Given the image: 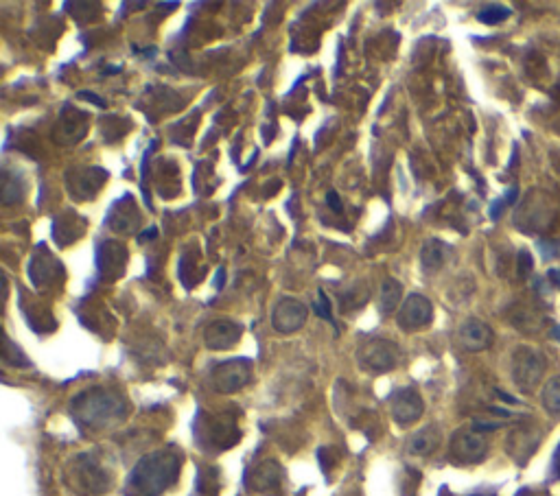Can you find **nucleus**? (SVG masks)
Returning <instances> with one entry per match:
<instances>
[{
  "mask_svg": "<svg viewBox=\"0 0 560 496\" xmlns=\"http://www.w3.org/2000/svg\"><path fill=\"white\" fill-rule=\"evenodd\" d=\"M460 341L466 350L482 352L493 344V330L482 320H466L460 326Z\"/></svg>",
  "mask_w": 560,
  "mask_h": 496,
  "instance_id": "a211bd4d",
  "label": "nucleus"
},
{
  "mask_svg": "<svg viewBox=\"0 0 560 496\" xmlns=\"http://www.w3.org/2000/svg\"><path fill=\"white\" fill-rule=\"evenodd\" d=\"M510 7L506 5H486L480 9V14H477V18H480V22H484V25H499V22H504L510 18Z\"/></svg>",
  "mask_w": 560,
  "mask_h": 496,
  "instance_id": "a878e982",
  "label": "nucleus"
},
{
  "mask_svg": "<svg viewBox=\"0 0 560 496\" xmlns=\"http://www.w3.org/2000/svg\"><path fill=\"white\" fill-rule=\"evenodd\" d=\"M252 363L250 359H230L219 363L213 370V387L219 394H235L250 383Z\"/></svg>",
  "mask_w": 560,
  "mask_h": 496,
  "instance_id": "6e6552de",
  "label": "nucleus"
},
{
  "mask_svg": "<svg viewBox=\"0 0 560 496\" xmlns=\"http://www.w3.org/2000/svg\"><path fill=\"white\" fill-rule=\"evenodd\" d=\"M449 256H451V245H447L440 239H427L423 243V250H420V265L431 274V271H438L445 267Z\"/></svg>",
  "mask_w": 560,
  "mask_h": 496,
  "instance_id": "412c9836",
  "label": "nucleus"
},
{
  "mask_svg": "<svg viewBox=\"0 0 560 496\" xmlns=\"http://www.w3.org/2000/svg\"><path fill=\"white\" fill-rule=\"evenodd\" d=\"M434 320V306L420 293H412L401 306L399 315H396V324H399L401 330L405 333H414V330H420L431 324Z\"/></svg>",
  "mask_w": 560,
  "mask_h": 496,
  "instance_id": "1a4fd4ad",
  "label": "nucleus"
},
{
  "mask_svg": "<svg viewBox=\"0 0 560 496\" xmlns=\"http://www.w3.org/2000/svg\"><path fill=\"white\" fill-rule=\"evenodd\" d=\"M86 127H88V123H86L84 114L75 112V116H68L66 110H64L60 123H57V129H55V138H60V134H66L68 136V143H77V140L84 138Z\"/></svg>",
  "mask_w": 560,
  "mask_h": 496,
  "instance_id": "4be33fe9",
  "label": "nucleus"
},
{
  "mask_svg": "<svg viewBox=\"0 0 560 496\" xmlns=\"http://www.w3.org/2000/svg\"><path fill=\"white\" fill-rule=\"evenodd\" d=\"M403 298V285L399 280L394 278H385L383 285H381V313L383 315H390L396 309H399Z\"/></svg>",
  "mask_w": 560,
  "mask_h": 496,
  "instance_id": "b1692460",
  "label": "nucleus"
},
{
  "mask_svg": "<svg viewBox=\"0 0 560 496\" xmlns=\"http://www.w3.org/2000/svg\"><path fill=\"white\" fill-rule=\"evenodd\" d=\"M532 267H534L532 256H530L528 252H521V254H519V276H521V278L528 276L530 271H532Z\"/></svg>",
  "mask_w": 560,
  "mask_h": 496,
  "instance_id": "c756f323",
  "label": "nucleus"
},
{
  "mask_svg": "<svg viewBox=\"0 0 560 496\" xmlns=\"http://www.w3.org/2000/svg\"><path fill=\"white\" fill-rule=\"evenodd\" d=\"M519 496H534V494L528 492V490H523V492H519Z\"/></svg>",
  "mask_w": 560,
  "mask_h": 496,
  "instance_id": "c9c22d12",
  "label": "nucleus"
},
{
  "mask_svg": "<svg viewBox=\"0 0 560 496\" xmlns=\"http://www.w3.org/2000/svg\"><path fill=\"white\" fill-rule=\"evenodd\" d=\"M243 335V326L232 322V320H217L213 324H208L204 341L210 350H228L232 346L239 344V339Z\"/></svg>",
  "mask_w": 560,
  "mask_h": 496,
  "instance_id": "dca6fc26",
  "label": "nucleus"
},
{
  "mask_svg": "<svg viewBox=\"0 0 560 496\" xmlns=\"http://www.w3.org/2000/svg\"><path fill=\"white\" fill-rule=\"evenodd\" d=\"M70 413L84 429L103 431L112 429L123 422L127 416V403L119 392L112 389L95 387L88 392H81L70 403Z\"/></svg>",
  "mask_w": 560,
  "mask_h": 496,
  "instance_id": "f257e3e1",
  "label": "nucleus"
},
{
  "mask_svg": "<svg viewBox=\"0 0 560 496\" xmlns=\"http://www.w3.org/2000/svg\"><path fill=\"white\" fill-rule=\"evenodd\" d=\"M390 407H392V416L394 420L401 424V427H407V424H414L416 420H420L425 411V403L416 389L403 387L396 389L390 398Z\"/></svg>",
  "mask_w": 560,
  "mask_h": 496,
  "instance_id": "ddd939ff",
  "label": "nucleus"
},
{
  "mask_svg": "<svg viewBox=\"0 0 560 496\" xmlns=\"http://www.w3.org/2000/svg\"><path fill=\"white\" fill-rule=\"evenodd\" d=\"M60 269V263L55 261V258L44 250V245H40V250L33 254L31 258V265H29V274H31V282L35 289H42L49 285L53 280V269Z\"/></svg>",
  "mask_w": 560,
  "mask_h": 496,
  "instance_id": "aec40b11",
  "label": "nucleus"
},
{
  "mask_svg": "<svg viewBox=\"0 0 560 496\" xmlns=\"http://www.w3.org/2000/svg\"><path fill=\"white\" fill-rule=\"evenodd\" d=\"M488 453V442L477 429H460L451 438L449 455L458 464H480Z\"/></svg>",
  "mask_w": 560,
  "mask_h": 496,
  "instance_id": "0eeeda50",
  "label": "nucleus"
},
{
  "mask_svg": "<svg viewBox=\"0 0 560 496\" xmlns=\"http://www.w3.org/2000/svg\"><path fill=\"white\" fill-rule=\"evenodd\" d=\"M182 468V455L175 448H160L145 455L130 475V490L134 496H162L175 481Z\"/></svg>",
  "mask_w": 560,
  "mask_h": 496,
  "instance_id": "f03ea898",
  "label": "nucleus"
},
{
  "mask_svg": "<svg viewBox=\"0 0 560 496\" xmlns=\"http://www.w3.org/2000/svg\"><path fill=\"white\" fill-rule=\"evenodd\" d=\"M539 446V435L534 433L532 427H519L510 433L508 438V453L515 457V462L525 464L528 457L536 451Z\"/></svg>",
  "mask_w": 560,
  "mask_h": 496,
  "instance_id": "6ab92c4d",
  "label": "nucleus"
},
{
  "mask_svg": "<svg viewBox=\"0 0 560 496\" xmlns=\"http://www.w3.org/2000/svg\"><path fill=\"white\" fill-rule=\"evenodd\" d=\"M105 180H108V171H103L99 167L73 169L66 173V188H68L70 197L92 199L101 191Z\"/></svg>",
  "mask_w": 560,
  "mask_h": 496,
  "instance_id": "9b49d317",
  "label": "nucleus"
},
{
  "mask_svg": "<svg viewBox=\"0 0 560 496\" xmlns=\"http://www.w3.org/2000/svg\"><path fill=\"white\" fill-rule=\"evenodd\" d=\"M283 466L274 459H265V462L256 464L248 475V488L259 494H276L283 483Z\"/></svg>",
  "mask_w": 560,
  "mask_h": 496,
  "instance_id": "4468645a",
  "label": "nucleus"
},
{
  "mask_svg": "<svg viewBox=\"0 0 560 496\" xmlns=\"http://www.w3.org/2000/svg\"><path fill=\"white\" fill-rule=\"evenodd\" d=\"M88 221L84 217H79L77 212H64V215L55 217L53 221V236L60 247H66L70 243H75L81 234L86 232Z\"/></svg>",
  "mask_w": 560,
  "mask_h": 496,
  "instance_id": "f3484780",
  "label": "nucleus"
},
{
  "mask_svg": "<svg viewBox=\"0 0 560 496\" xmlns=\"http://www.w3.org/2000/svg\"><path fill=\"white\" fill-rule=\"evenodd\" d=\"M127 247L116 241H105L97 247V271L103 280H116L125 274Z\"/></svg>",
  "mask_w": 560,
  "mask_h": 496,
  "instance_id": "f8f14e48",
  "label": "nucleus"
},
{
  "mask_svg": "<svg viewBox=\"0 0 560 496\" xmlns=\"http://www.w3.org/2000/svg\"><path fill=\"white\" fill-rule=\"evenodd\" d=\"M543 407L554 418H560V376H554L543 387Z\"/></svg>",
  "mask_w": 560,
  "mask_h": 496,
  "instance_id": "393cba45",
  "label": "nucleus"
},
{
  "mask_svg": "<svg viewBox=\"0 0 560 496\" xmlns=\"http://www.w3.org/2000/svg\"><path fill=\"white\" fill-rule=\"evenodd\" d=\"M221 282H224V269L217 271V282H215L217 289H221Z\"/></svg>",
  "mask_w": 560,
  "mask_h": 496,
  "instance_id": "f704fd0d",
  "label": "nucleus"
},
{
  "mask_svg": "<svg viewBox=\"0 0 560 496\" xmlns=\"http://www.w3.org/2000/svg\"><path fill=\"white\" fill-rule=\"evenodd\" d=\"M326 202H329V206L335 210V212H342V204H340V195H337L335 191H329L326 193Z\"/></svg>",
  "mask_w": 560,
  "mask_h": 496,
  "instance_id": "7c9ffc66",
  "label": "nucleus"
},
{
  "mask_svg": "<svg viewBox=\"0 0 560 496\" xmlns=\"http://www.w3.org/2000/svg\"><path fill=\"white\" fill-rule=\"evenodd\" d=\"M401 361V350L390 339H370L359 348L361 368L375 374L394 370Z\"/></svg>",
  "mask_w": 560,
  "mask_h": 496,
  "instance_id": "39448f33",
  "label": "nucleus"
},
{
  "mask_svg": "<svg viewBox=\"0 0 560 496\" xmlns=\"http://www.w3.org/2000/svg\"><path fill=\"white\" fill-rule=\"evenodd\" d=\"M552 466H554V475L560 479V444H558L556 453H554V462H552Z\"/></svg>",
  "mask_w": 560,
  "mask_h": 496,
  "instance_id": "473e14b6",
  "label": "nucleus"
},
{
  "mask_svg": "<svg viewBox=\"0 0 560 496\" xmlns=\"http://www.w3.org/2000/svg\"><path fill=\"white\" fill-rule=\"evenodd\" d=\"M108 226L119 232V234H132L138 226H140V215H138V208L134 204V197L132 195H125L119 202H114V206L108 212Z\"/></svg>",
  "mask_w": 560,
  "mask_h": 496,
  "instance_id": "2eb2a0df",
  "label": "nucleus"
},
{
  "mask_svg": "<svg viewBox=\"0 0 560 496\" xmlns=\"http://www.w3.org/2000/svg\"><path fill=\"white\" fill-rule=\"evenodd\" d=\"M370 300V289H348L342 293V311H355L359 306H364Z\"/></svg>",
  "mask_w": 560,
  "mask_h": 496,
  "instance_id": "bb28decb",
  "label": "nucleus"
},
{
  "mask_svg": "<svg viewBox=\"0 0 560 496\" xmlns=\"http://www.w3.org/2000/svg\"><path fill=\"white\" fill-rule=\"evenodd\" d=\"M195 438L204 451H226L239 442L241 431L230 413H200L195 422Z\"/></svg>",
  "mask_w": 560,
  "mask_h": 496,
  "instance_id": "7ed1b4c3",
  "label": "nucleus"
},
{
  "mask_svg": "<svg viewBox=\"0 0 560 496\" xmlns=\"http://www.w3.org/2000/svg\"><path fill=\"white\" fill-rule=\"evenodd\" d=\"M70 472H73V479L81 490L88 494H95V496L103 494L112 483L110 472L105 470L92 455L77 457L73 466H70Z\"/></svg>",
  "mask_w": 560,
  "mask_h": 496,
  "instance_id": "423d86ee",
  "label": "nucleus"
},
{
  "mask_svg": "<svg viewBox=\"0 0 560 496\" xmlns=\"http://www.w3.org/2000/svg\"><path fill=\"white\" fill-rule=\"evenodd\" d=\"M545 357L534 348L521 346L512 354V381L521 389L523 394H530L541 383L545 374Z\"/></svg>",
  "mask_w": 560,
  "mask_h": 496,
  "instance_id": "20e7f679",
  "label": "nucleus"
},
{
  "mask_svg": "<svg viewBox=\"0 0 560 496\" xmlns=\"http://www.w3.org/2000/svg\"><path fill=\"white\" fill-rule=\"evenodd\" d=\"M151 236H158V230H156V228H151V230H147L145 234H140V236H138V241H149Z\"/></svg>",
  "mask_w": 560,
  "mask_h": 496,
  "instance_id": "72a5a7b5",
  "label": "nucleus"
},
{
  "mask_svg": "<svg viewBox=\"0 0 560 496\" xmlns=\"http://www.w3.org/2000/svg\"><path fill=\"white\" fill-rule=\"evenodd\" d=\"M318 304H313V311L315 315H320L322 320L326 322H333V313H331V302L329 298H326V293L324 291H318Z\"/></svg>",
  "mask_w": 560,
  "mask_h": 496,
  "instance_id": "c85d7f7f",
  "label": "nucleus"
},
{
  "mask_svg": "<svg viewBox=\"0 0 560 496\" xmlns=\"http://www.w3.org/2000/svg\"><path fill=\"white\" fill-rule=\"evenodd\" d=\"M3 359H5L9 365H16V368H18V365H20V368H27V365H31L29 359L14 346V341H11L9 337L5 339V354H3Z\"/></svg>",
  "mask_w": 560,
  "mask_h": 496,
  "instance_id": "cd10ccee",
  "label": "nucleus"
},
{
  "mask_svg": "<svg viewBox=\"0 0 560 496\" xmlns=\"http://www.w3.org/2000/svg\"><path fill=\"white\" fill-rule=\"evenodd\" d=\"M307 306L296 298H283L272 313V326L280 335H291L307 324Z\"/></svg>",
  "mask_w": 560,
  "mask_h": 496,
  "instance_id": "9d476101",
  "label": "nucleus"
},
{
  "mask_svg": "<svg viewBox=\"0 0 560 496\" xmlns=\"http://www.w3.org/2000/svg\"><path fill=\"white\" fill-rule=\"evenodd\" d=\"M79 99H86L90 103H95L97 108H105V101H101L97 94H92V92H79Z\"/></svg>",
  "mask_w": 560,
  "mask_h": 496,
  "instance_id": "2f4dec72",
  "label": "nucleus"
},
{
  "mask_svg": "<svg viewBox=\"0 0 560 496\" xmlns=\"http://www.w3.org/2000/svg\"><path fill=\"white\" fill-rule=\"evenodd\" d=\"M438 444H440V431L436 427H425L412 435L407 448H410L412 455H429L436 451Z\"/></svg>",
  "mask_w": 560,
  "mask_h": 496,
  "instance_id": "5701e85b",
  "label": "nucleus"
}]
</instances>
